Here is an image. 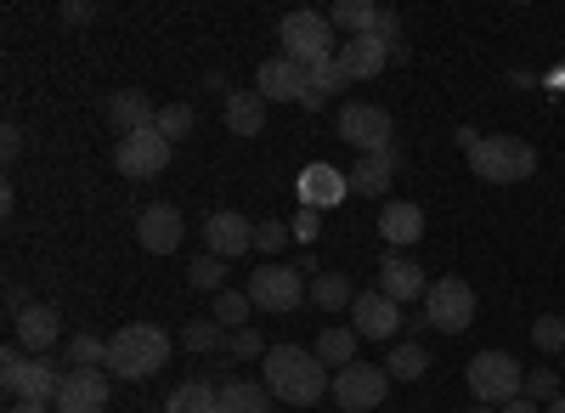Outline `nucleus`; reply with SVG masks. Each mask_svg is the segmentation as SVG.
Wrapping results in <instances>:
<instances>
[{
	"mask_svg": "<svg viewBox=\"0 0 565 413\" xmlns=\"http://www.w3.org/2000/svg\"><path fill=\"white\" fill-rule=\"evenodd\" d=\"M526 396H532V402H554V396H559V374H554V369H532Z\"/></svg>",
	"mask_w": 565,
	"mask_h": 413,
	"instance_id": "nucleus-41",
	"label": "nucleus"
},
{
	"mask_svg": "<svg viewBox=\"0 0 565 413\" xmlns=\"http://www.w3.org/2000/svg\"><path fill=\"white\" fill-rule=\"evenodd\" d=\"M0 153H7V165L23 153V130H18V125H7V130H0Z\"/></svg>",
	"mask_w": 565,
	"mask_h": 413,
	"instance_id": "nucleus-42",
	"label": "nucleus"
},
{
	"mask_svg": "<svg viewBox=\"0 0 565 413\" xmlns=\"http://www.w3.org/2000/svg\"><path fill=\"white\" fill-rule=\"evenodd\" d=\"M186 284H193L199 295H210V289L221 295V289H226V261H221V255H199L193 266H186Z\"/></svg>",
	"mask_w": 565,
	"mask_h": 413,
	"instance_id": "nucleus-32",
	"label": "nucleus"
},
{
	"mask_svg": "<svg viewBox=\"0 0 565 413\" xmlns=\"http://www.w3.org/2000/svg\"><path fill=\"white\" fill-rule=\"evenodd\" d=\"M221 114H226V130H238V136H260L266 130V97H260L255 85L249 91H232Z\"/></svg>",
	"mask_w": 565,
	"mask_h": 413,
	"instance_id": "nucleus-24",
	"label": "nucleus"
},
{
	"mask_svg": "<svg viewBox=\"0 0 565 413\" xmlns=\"http://www.w3.org/2000/svg\"><path fill=\"white\" fill-rule=\"evenodd\" d=\"M249 306H255L249 295H238V289H221V295H215V311H210V317H215L221 329H232V335H238V329L249 324Z\"/></svg>",
	"mask_w": 565,
	"mask_h": 413,
	"instance_id": "nucleus-31",
	"label": "nucleus"
},
{
	"mask_svg": "<svg viewBox=\"0 0 565 413\" xmlns=\"http://www.w3.org/2000/svg\"><path fill=\"white\" fill-rule=\"evenodd\" d=\"M351 199V176L334 170V165H306L300 170V204L306 210H334Z\"/></svg>",
	"mask_w": 565,
	"mask_h": 413,
	"instance_id": "nucleus-16",
	"label": "nucleus"
},
{
	"mask_svg": "<svg viewBox=\"0 0 565 413\" xmlns=\"http://www.w3.org/2000/svg\"><path fill=\"white\" fill-rule=\"evenodd\" d=\"M476 142H481V130H476V125H458V148L476 153Z\"/></svg>",
	"mask_w": 565,
	"mask_h": 413,
	"instance_id": "nucleus-44",
	"label": "nucleus"
},
{
	"mask_svg": "<svg viewBox=\"0 0 565 413\" xmlns=\"http://www.w3.org/2000/svg\"><path fill=\"white\" fill-rule=\"evenodd\" d=\"M503 413H537V402H532V396H514V402H509Z\"/></svg>",
	"mask_w": 565,
	"mask_h": 413,
	"instance_id": "nucleus-47",
	"label": "nucleus"
},
{
	"mask_svg": "<svg viewBox=\"0 0 565 413\" xmlns=\"http://www.w3.org/2000/svg\"><path fill=\"white\" fill-rule=\"evenodd\" d=\"M289 239H295L289 221H255V250H260V255H277Z\"/></svg>",
	"mask_w": 565,
	"mask_h": 413,
	"instance_id": "nucleus-38",
	"label": "nucleus"
},
{
	"mask_svg": "<svg viewBox=\"0 0 565 413\" xmlns=\"http://www.w3.org/2000/svg\"><path fill=\"white\" fill-rule=\"evenodd\" d=\"M469 413H492V407H481V402H476V407H469Z\"/></svg>",
	"mask_w": 565,
	"mask_h": 413,
	"instance_id": "nucleus-49",
	"label": "nucleus"
},
{
	"mask_svg": "<svg viewBox=\"0 0 565 413\" xmlns=\"http://www.w3.org/2000/svg\"><path fill=\"white\" fill-rule=\"evenodd\" d=\"M159 119V108L148 103V97H141V91H114V97H108V125L119 130V136H136V130H148Z\"/></svg>",
	"mask_w": 565,
	"mask_h": 413,
	"instance_id": "nucleus-21",
	"label": "nucleus"
},
{
	"mask_svg": "<svg viewBox=\"0 0 565 413\" xmlns=\"http://www.w3.org/2000/svg\"><path fill=\"white\" fill-rule=\"evenodd\" d=\"M380 289L402 306V300H424V295H430V278H424V266L413 255H385L380 261Z\"/></svg>",
	"mask_w": 565,
	"mask_h": 413,
	"instance_id": "nucleus-19",
	"label": "nucleus"
},
{
	"mask_svg": "<svg viewBox=\"0 0 565 413\" xmlns=\"http://www.w3.org/2000/svg\"><path fill=\"white\" fill-rule=\"evenodd\" d=\"M532 346L543 357H565V317H537V324H532Z\"/></svg>",
	"mask_w": 565,
	"mask_h": 413,
	"instance_id": "nucleus-35",
	"label": "nucleus"
},
{
	"mask_svg": "<svg viewBox=\"0 0 565 413\" xmlns=\"http://www.w3.org/2000/svg\"><path fill=\"white\" fill-rule=\"evenodd\" d=\"M402 165H396V153H362L356 165H351V193H362V199H385V188H391V176H396Z\"/></svg>",
	"mask_w": 565,
	"mask_h": 413,
	"instance_id": "nucleus-22",
	"label": "nucleus"
},
{
	"mask_svg": "<svg viewBox=\"0 0 565 413\" xmlns=\"http://www.w3.org/2000/svg\"><path fill=\"white\" fill-rule=\"evenodd\" d=\"M221 335H226V329L215 324V317H193V324L181 329V346H186V351H215Z\"/></svg>",
	"mask_w": 565,
	"mask_h": 413,
	"instance_id": "nucleus-36",
	"label": "nucleus"
},
{
	"mask_svg": "<svg viewBox=\"0 0 565 413\" xmlns=\"http://www.w3.org/2000/svg\"><path fill=\"white\" fill-rule=\"evenodd\" d=\"M289 233H295V244H317V233H322V210H295V221H289Z\"/></svg>",
	"mask_w": 565,
	"mask_h": 413,
	"instance_id": "nucleus-40",
	"label": "nucleus"
},
{
	"mask_svg": "<svg viewBox=\"0 0 565 413\" xmlns=\"http://www.w3.org/2000/svg\"><path fill=\"white\" fill-rule=\"evenodd\" d=\"M356 329H322L317 335V362H322V369H351V362H356Z\"/></svg>",
	"mask_w": 565,
	"mask_h": 413,
	"instance_id": "nucleus-27",
	"label": "nucleus"
},
{
	"mask_svg": "<svg viewBox=\"0 0 565 413\" xmlns=\"http://www.w3.org/2000/svg\"><path fill=\"white\" fill-rule=\"evenodd\" d=\"M548 413H565V396H554V402H548Z\"/></svg>",
	"mask_w": 565,
	"mask_h": 413,
	"instance_id": "nucleus-48",
	"label": "nucleus"
},
{
	"mask_svg": "<svg viewBox=\"0 0 565 413\" xmlns=\"http://www.w3.org/2000/svg\"><path fill=\"white\" fill-rule=\"evenodd\" d=\"M271 407V391L249 385V380H226L221 385V413H266Z\"/></svg>",
	"mask_w": 565,
	"mask_h": 413,
	"instance_id": "nucleus-28",
	"label": "nucleus"
},
{
	"mask_svg": "<svg viewBox=\"0 0 565 413\" xmlns=\"http://www.w3.org/2000/svg\"><path fill=\"white\" fill-rule=\"evenodd\" d=\"M380 18H385V7H373V0H340V7H328V23L351 29V40L356 34H373V29H380Z\"/></svg>",
	"mask_w": 565,
	"mask_h": 413,
	"instance_id": "nucleus-25",
	"label": "nucleus"
},
{
	"mask_svg": "<svg viewBox=\"0 0 565 413\" xmlns=\"http://www.w3.org/2000/svg\"><path fill=\"white\" fill-rule=\"evenodd\" d=\"M463 380H469V391H476L481 407H509L514 396H526V374H521V362H514L509 351H481V357H469Z\"/></svg>",
	"mask_w": 565,
	"mask_h": 413,
	"instance_id": "nucleus-5",
	"label": "nucleus"
},
{
	"mask_svg": "<svg viewBox=\"0 0 565 413\" xmlns=\"http://www.w3.org/2000/svg\"><path fill=\"white\" fill-rule=\"evenodd\" d=\"M164 413H221V391L210 380H186V385L170 391Z\"/></svg>",
	"mask_w": 565,
	"mask_h": 413,
	"instance_id": "nucleus-26",
	"label": "nucleus"
},
{
	"mask_svg": "<svg viewBox=\"0 0 565 413\" xmlns=\"http://www.w3.org/2000/svg\"><path fill=\"white\" fill-rule=\"evenodd\" d=\"M204 244H210V255H221V261L249 255V250H255V221L238 215V210H215V215L204 221Z\"/></svg>",
	"mask_w": 565,
	"mask_h": 413,
	"instance_id": "nucleus-15",
	"label": "nucleus"
},
{
	"mask_svg": "<svg viewBox=\"0 0 565 413\" xmlns=\"http://www.w3.org/2000/svg\"><path fill=\"white\" fill-rule=\"evenodd\" d=\"M424 317H430V329H441V335H463L476 324V289L463 278H436L430 295H424Z\"/></svg>",
	"mask_w": 565,
	"mask_h": 413,
	"instance_id": "nucleus-8",
	"label": "nucleus"
},
{
	"mask_svg": "<svg viewBox=\"0 0 565 413\" xmlns=\"http://www.w3.org/2000/svg\"><path fill=\"white\" fill-rule=\"evenodd\" d=\"M63 351L74 369H108V340H97V335H74Z\"/></svg>",
	"mask_w": 565,
	"mask_h": 413,
	"instance_id": "nucleus-34",
	"label": "nucleus"
},
{
	"mask_svg": "<svg viewBox=\"0 0 565 413\" xmlns=\"http://www.w3.org/2000/svg\"><path fill=\"white\" fill-rule=\"evenodd\" d=\"M170 362V335L153 324H125L108 340V374L114 380H153Z\"/></svg>",
	"mask_w": 565,
	"mask_h": 413,
	"instance_id": "nucleus-2",
	"label": "nucleus"
},
{
	"mask_svg": "<svg viewBox=\"0 0 565 413\" xmlns=\"http://www.w3.org/2000/svg\"><path fill=\"white\" fill-rule=\"evenodd\" d=\"M351 300H356V289H351L345 272H322V278L311 284V306H322V311H340Z\"/></svg>",
	"mask_w": 565,
	"mask_h": 413,
	"instance_id": "nucleus-30",
	"label": "nucleus"
},
{
	"mask_svg": "<svg viewBox=\"0 0 565 413\" xmlns=\"http://www.w3.org/2000/svg\"><path fill=\"white\" fill-rule=\"evenodd\" d=\"M260 374H266V391L271 396H282V402H295V407H311V402H322L328 396V369L317 362V351H306V346H271L266 357H260Z\"/></svg>",
	"mask_w": 565,
	"mask_h": 413,
	"instance_id": "nucleus-1",
	"label": "nucleus"
},
{
	"mask_svg": "<svg viewBox=\"0 0 565 413\" xmlns=\"http://www.w3.org/2000/svg\"><path fill=\"white\" fill-rule=\"evenodd\" d=\"M277 34H282V57H295L306 74L311 68H322V63H334L340 52H334V23H328V12H289L277 23Z\"/></svg>",
	"mask_w": 565,
	"mask_h": 413,
	"instance_id": "nucleus-4",
	"label": "nucleus"
},
{
	"mask_svg": "<svg viewBox=\"0 0 565 413\" xmlns=\"http://www.w3.org/2000/svg\"><path fill=\"white\" fill-rule=\"evenodd\" d=\"M380 239L396 244V250H402V244H418V239H424V210L407 204V199L385 204V210H380Z\"/></svg>",
	"mask_w": 565,
	"mask_h": 413,
	"instance_id": "nucleus-23",
	"label": "nucleus"
},
{
	"mask_svg": "<svg viewBox=\"0 0 565 413\" xmlns=\"http://www.w3.org/2000/svg\"><path fill=\"white\" fill-rule=\"evenodd\" d=\"M469 170L492 188H509V181H526L537 170V148L526 136H481L476 153H469Z\"/></svg>",
	"mask_w": 565,
	"mask_h": 413,
	"instance_id": "nucleus-3",
	"label": "nucleus"
},
{
	"mask_svg": "<svg viewBox=\"0 0 565 413\" xmlns=\"http://www.w3.org/2000/svg\"><path fill=\"white\" fill-rule=\"evenodd\" d=\"M385 374L391 380H424V374H430V351H424V346H391Z\"/></svg>",
	"mask_w": 565,
	"mask_h": 413,
	"instance_id": "nucleus-29",
	"label": "nucleus"
},
{
	"mask_svg": "<svg viewBox=\"0 0 565 413\" xmlns=\"http://www.w3.org/2000/svg\"><path fill=\"white\" fill-rule=\"evenodd\" d=\"M63 18H68V23H90V18H97V7H90V0H68Z\"/></svg>",
	"mask_w": 565,
	"mask_h": 413,
	"instance_id": "nucleus-43",
	"label": "nucleus"
},
{
	"mask_svg": "<svg viewBox=\"0 0 565 413\" xmlns=\"http://www.w3.org/2000/svg\"><path fill=\"white\" fill-rule=\"evenodd\" d=\"M385 385H391V374H385V369H373V362H351V369H340V374H334L328 396H334L345 413H373V407L385 402Z\"/></svg>",
	"mask_w": 565,
	"mask_h": 413,
	"instance_id": "nucleus-9",
	"label": "nucleus"
},
{
	"mask_svg": "<svg viewBox=\"0 0 565 413\" xmlns=\"http://www.w3.org/2000/svg\"><path fill=\"white\" fill-rule=\"evenodd\" d=\"M136 239H141V250H148V255H175L181 239H186V221H181L175 204H148V210H141V221H136Z\"/></svg>",
	"mask_w": 565,
	"mask_h": 413,
	"instance_id": "nucleus-13",
	"label": "nucleus"
},
{
	"mask_svg": "<svg viewBox=\"0 0 565 413\" xmlns=\"http://www.w3.org/2000/svg\"><path fill=\"white\" fill-rule=\"evenodd\" d=\"M114 165H119V176L148 181V176H159V170L170 165V142L159 136V125L136 130V136H119V153H114Z\"/></svg>",
	"mask_w": 565,
	"mask_h": 413,
	"instance_id": "nucleus-11",
	"label": "nucleus"
},
{
	"mask_svg": "<svg viewBox=\"0 0 565 413\" xmlns=\"http://www.w3.org/2000/svg\"><path fill=\"white\" fill-rule=\"evenodd\" d=\"M334 130H340V142H351L356 153H391V136H396V125H391V114L380 103H345Z\"/></svg>",
	"mask_w": 565,
	"mask_h": 413,
	"instance_id": "nucleus-7",
	"label": "nucleus"
},
{
	"mask_svg": "<svg viewBox=\"0 0 565 413\" xmlns=\"http://www.w3.org/2000/svg\"><path fill=\"white\" fill-rule=\"evenodd\" d=\"M402 324H407V317H402V306H396L385 289H362V295L351 300V329H356L362 340H396Z\"/></svg>",
	"mask_w": 565,
	"mask_h": 413,
	"instance_id": "nucleus-12",
	"label": "nucleus"
},
{
	"mask_svg": "<svg viewBox=\"0 0 565 413\" xmlns=\"http://www.w3.org/2000/svg\"><path fill=\"white\" fill-rule=\"evenodd\" d=\"M340 68H345L351 80H380V74L391 68V45H385L380 34H356V40L340 45Z\"/></svg>",
	"mask_w": 565,
	"mask_h": 413,
	"instance_id": "nucleus-20",
	"label": "nucleus"
},
{
	"mask_svg": "<svg viewBox=\"0 0 565 413\" xmlns=\"http://www.w3.org/2000/svg\"><path fill=\"white\" fill-rule=\"evenodd\" d=\"M226 351H232V357H244V362H255V357H266V351H271V340H260L255 329H238V335L226 340Z\"/></svg>",
	"mask_w": 565,
	"mask_h": 413,
	"instance_id": "nucleus-39",
	"label": "nucleus"
},
{
	"mask_svg": "<svg viewBox=\"0 0 565 413\" xmlns=\"http://www.w3.org/2000/svg\"><path fill=\"white\" fill-rule=\"evenodd\" d=\"M322 103H328V97H322V91H311V85H306V97H300V108H306V114H317Z\"/></svg>",
	"mask_w": 565,
	"mask_h": 413,
	"instance_id": "nucleus-45",
	"label": "nucleus"
},
{
	"mask_svg": "<svg viewBox=\"0 0 565 413\" xmlns=\"http://www.w3.org/2000/svg\"><path fill=\"white\" fill-rule=\"evenodd\" d=\"M255 91L266 103H300L306 97V68L295 57H266L255 68Z\"/></svg>",
	"mask_w": 565,
	"mask_h": 413,
	"instance_id": "nucleus-17",
	"label": "nucleus"
},
{
	"mask_svg": "<svg viewBox=\"0 0 565 413\" xmlns=\"http://www.w3.org/2000/svg\"><path fill=\"white\" fill-rule=\"evenodd\" d=\"M153 125H159L164 142H181V136L199 125V108H193V103H170V108H159V119H153Z\"/></svg>",
	"mask_w": 565,
	"mask_h": 413,
	"instance_id": "nucleus-33",
	"label": "nucleus"
},
{
	"mask_svg": "<svg viewBox=\"0 0 565 413\" xmlns=\"http://www.w3.org/2000/svg\"><path fill=\"white\" fill-rule=\"evenodd\" d=\"M306 85H311V91H322V97H334V91H345V85H351V74H345V68H340V57H334V63L311 68V74H306Z\"/></svg>",
	"mask_w": 565,
	"mask_h": 413,
	"instance_id": "nucleus-37",
	"label": "nucleus"
},
{
	"mask_svg": "<svg viewBox=\"0 0 565 413\" xmlns=\"http://www.w3.org/2000/svg\"><path fill=\"white\" fill-rule=\"evenodd\" d=\"M0 385H7V396H12V402H57L63 374L52 369V357H23V351H7V362H0Z\"/></svg>",
	"mask_w": 565,
	"mask_h": 413,
	"instance_id": "nucleus-6",
	"label": "nucleus"
},
{
	"mask_svg": "<svg viewBox=\"0 0 565 413\" xmlns=\"http://www.w3.org/2000/svg\"><path fill=\"white\" fill-rule=\"evenodd\" d=\"M12 329H18V346H29V357H45L57 346V335H63V317L52 311V306H23L18 317H12Z\"/></svg>",
	"mask_w": 565,
	"mask_h": 413,
	"instance_id": "nucleus-18",
	"label": "nucleus"
},
{
	"mask_svg": "<svg viewBox=\"0 0 565 413\" xmlns=\"http://www.w3.org/2000/svg\"><path fill=\"white\" fill-rule=\"evenodd\" d=\"M7 413H57V407H45V402H12Z\"/></svg>",
	"mask_w": 565,
	"mask_h": 413,
	"instance_id": "nucleus-46",
	"label": "nucleus"
},
{
	"mask_svg": "<svg viewBox=\"0 0 565 413\" xmlns=\"http://www.w3.org/2000/svg\"><path fill=\"white\" fill-rule=\"evenodd\" d=\"M52 407L57 413H103L108 407V374L103 369H68Z\"/></svg>",
	"mask_w": 565,
	"mask_h": 413,
	"instance_id": "nucleus-14",
	"label": "nucleus"
},
{
	"mask_svg": "<svg viewBox=\"0 0 565 413\" xmlns=\"http://www.w3.org/2000/svg\"><path fill=\"white\" fill-rule=\"evenodd\" d=\"M249 300L271 317H289L300 300H306V278L295 266H255V278H249Z\"/></svg>",
	"mask_w": 565,
	"mask_h": 413,
	"instance_id": "nucleus-10",
	"label": "nucleus"
}]
</instances>
